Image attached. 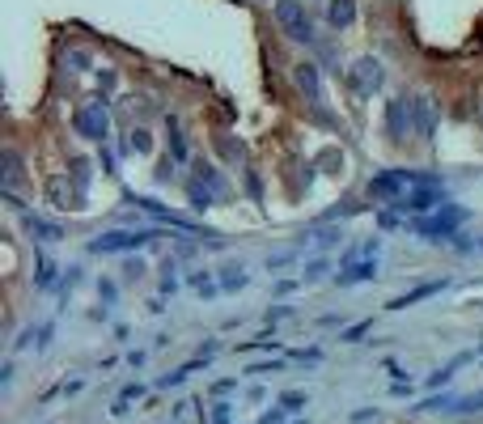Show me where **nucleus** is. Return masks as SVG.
Segmentation results:
<instances>
[{
  "label": "nucleus",
  "mask_w": 483,
  "mask_h": 424,
  "mask_svg": "<svg viewBox=\"0 0 483 424\" xmlns=\"http://www.w3.org/2000/svg\"><path fill=\"white\" fill-rule=\"evenodd\" d=\"M462 221H466V208L454 204V199H445L437 212H428V217H415V221H411V234L424 238V242H454L458 229H462Z\"/></svg>",
  "instance_id": "obj_1"
},
{
  "label": "nucleus",
  "mask_w": 483,
  "mask_h": 424,
  "mask_svg": "<svg viewBox=\"0 0 483 424\" xmlns=\"http://www.w3.org/2000/svg\"><path fill=\"white\" fill-rule=\"evenodd\" d=\"M424 183H441V174H424V170H382L369 179V199H382V204H399L411 187H424Z\"/></svg>",
  "instance_id": "obj_2"
},
{
  "label": "nucleus",
  "mask_w": 483,
  "mask_h": 424,
  "mask_svg": "<svg viewBox=\"0 0 483 424\" xmlns=\"http://www.w3.org/2000/svg\"><path fill=\"white\" fill-rule=\"evenodd\" d=\"M272 17L276 26L284 30L289 43H305V47H318V34H314V17L305 13V0H276L272 5Z\"/></svg>",
  "instance_id": "obj_3"
},
{
  "label": "nucleus",
  "mask_w": 483,
  "mask_h": 424,
  "mask_svg": "<svg viewBox=\"0 0 483 424\" xmlns=\"http://www.w3.org/2000/svg\"><path fill=\"white\" fill-rule=\"evenodd\" d=\"M72 132L81 140H93V144H106L111 140V115H106V98H89L85 106L72 111Z\"/></svg>",
  "instance_id": "obj_4"
},
{
  "label": "nucleus",
  "mask_w": 483,
  "mask_h": 424,
  "mask_svg": "<svg viewBox=\"0 0 483 424\" xmlns=\"http://www.w3.org/2000/svg\"><path fill=\"white\" fill-rule=\"evenodd\" d=\"M148 242H157L153 229H106V234L89 238V255H132Z\"/></svg>",
  "instance_id": "obj_5"
},
{
  "label": "nucleus",
  "mask_w": 483,
  "mask_h": 424,
  "mask_svg": "<svg viewBox=\"0 0 483 424\" xmlns=\"http://www.w3.org/2000/svg\"><path fill=\"white\" fill-rule=\"evenodd\" d=\"M348 89H352L356 98L382 93V89H386V64H382L378 56H360V60H352V68H348Z\"/></svg>",
  "instance_id": "obj_6"
},
{
  "label": "nucleus",
  "mask_w": 483,
  "mask_h": 424,
  "mask_svg": "<svg viewBox=\"0 0 483 424\" xmlns=\"http://www.w3.org/2000/svg\"><path fill=\"white\" fill-rule=\"evenodd\" d=\"M445 204V183H424V187H411L399 204H390V208H399V212H411V217H428V212H437Z\"/></svg>",
  "instance_id": "obj_7"
},
{
  "label": "nucleus",
  "mask_w": 483,
  "mask_h": 424,
  "mask_svg": "<svg viewBox=\"0 0 483 424\" xmlns=\"http://www.w3.org/2000/svg\"><path fill=\"white\" fill-rule=\"evenodd\" d=\"M293 85L305 93V102L314 106V111H322V106H327V89H322V64H318V60H297V64H293Z\"/></svg>",
  "instance_id": "obj_8"
},
{
  "label": "nucleus",
  "mask_w": 483,
  "mask_h": 424,
  "mask_svg": "<svg viewBox=\"0 0 483 424\" xmlns=\"http://www.w3.org/2000/svg\"><path fill=\"white\" fill-rule=\"evenodd\" d=\"M132 199L140 204V212H144V217H153L157 225H170V229H183V234H199V221L183 217V212H170L166 204H157L153 195H132Z\"/></svg>",
  "instance_id": "obj_9"
},
{
  "label": "nucleus",
  "mask_w": 483,
  "mask_h": 424,
  "mask_svg": "<svg viewBox=\"0 0 483 424\" xmlns=\"http://www.w3.org/2000/svg\"><path fill=\"white\" fill-rule=\"evenodd\" d=\"M411 132H415L420 140H433V136H437V98H433V93L411 98Z\"/></svg>",
  "instance_id": "obj_10"
},
{
  "label": "nucleus",
  "mask_w": 483,
  "mask_h": 424,
  "mask_svg": "<svg viewBox=\"0 0 483 424\" xmlns=\"http://www.w3.org/2000/svg\"><path fill=\"white\" fill-rule=\"evenodd\" d=\"M43 195H47L51 208H85V195L72 187L68 174H51V179L43 183Z\"/></svg>",
  "instance_id": "obj_11"
},
{
  "label": "nucleus",
  "mask_w": 483,
  "mask_h": 424,
  "mask_svg": "<svg viewBox=\"0 0 483 424\" xmlns=\"http://www.w3.org/2000/svg\"><path fill=\"white\" fill-rule=\"evenodd\" d=\"M386 136L390 140H403L407 136V128H411V102L407 98H386Z\"/></svg>",
  "instance_id": "obj_12"
},
{
  "label": "nucleus",
  "mask_w": 483,
  "mask_h": 424,
  "mask_svg": "<svg viewBox=\"0 0 483 424\" xmlns=\"http://www.w3.org/2000/svg\"><path fill=\"white\" fill-rule=\"evenodd\" d=\"M22 229H26V238H34V242H43V246H51V242H60L64 238V229L56 225V221H43L38 212H22Z\"/></svg>",
  "instance_id": "obj_13"
},
{
  "label": "nucleus",
  "mask_w": 483,
  "mask_h": 424,
  "mask_svg": "<svg viewBox=\"0 0 483 424\" xmlns=\"http://www.w3.org/2000/svg\"><path fill=\"white\" fill-rule=\"evenodd\" d=\"M373 276H378V259H352V263H344V268L335 272V285L352 289V285H365Z\"/></svg>",
  "instance_id": "obj_14"
},
{
  "label": "nucleus",
  "mask_w": 483,
  "mask_h": 424,
  "mask_svg": "<svg viewBox=\"0 0 483 424\" xmlns=\"http://www.w3.org/2000/svg\"><path fill=\"white\" fill-rule=\"evenodd\" d=\"M450 289V280L441 276V280H428V285H415L411 293H399V297H390L386 301V310H407V305H415V301H428V297H437V293H445Z\"/></svg>",
  "instance_id": "obj_15"
},
{
  "label": "nucleus",
  "mask_w": 483,
  "mask_h": 424,
  "mask_svg": "<svg viewBox=\"0 0 483 424\" xmlns=\"http://www.w3.org/2000/svg\"><path fill=\"white\" fill-rule=\"evenodd\" d=\"M356 0H327V22L331 30H352L356 26Z\"/></svg>",
  "instance_id": "obj_16"
},
{
  "label": "nucleus",
  "mask_w": 483,
  "mask_h": 424,
  "mask_svg": "<svg viewBox=\"0 0 483 424\" xmlns=\"http://www.w3.org/2000/svg\"><path fill=\"white\" fill-rule=\"evenodd\" d=\"M0 166H5V170H0V191H13L22 183V153L9 144L5 153H0Z\"/></svg>",
  "instance_id": "obj_17"
},
{
  "label": "nucleus",
  "mask_w": 483,
  "mask_h": 424,
  "mask_svg": "<svg viewBox=\"0 0 483 424\" xmlns=\"http://www.w3.org/2000/svg\"><path fill=\"white\" fill-rule=\"evenodd\" d=\"M187 204H191L195 212H208V208H217V191L204 187L199 179H191V183H187Z\"/></svg>",
  "instance_id": "obj_18"
},
{
  "label": "nucleus",
  "mask_w": 483,
  "mask_h": 424,
  "mask_svg": "<svg viewBox=\"0 0 483 424\" xmlns=\"http://www.w3.org/2000/svg\"><path fill=\"white\" fill-rule=\"evenodd\" d=\"M56 276H60L56 259H51V255H34V289H51Z\"/></svg>",
  "instance_id": "obj_19"
},
{
  "label": "nucleus",
  "mask_w": 483,
  "mask_h": 424,
  "mask_svg": "<svg viewBox=\"0 0 483 424\" xmlns=\"http://www.w3.org/2000/svg\"><path fill=\"white\" fill-rule=\"evenodd\" d=\"M195 179H199L204 187H212V191H217V195H225V191H229V183H225V174H221L217 166H212V162H195Z\"/></svg>",
  "instance_id": "obj_20"
},
{
  "label": "nucleus",
  "mask_w": 483,
  "mask_h": 424,
  "mask_svg": "<svg viewBox=\"0 0 483 424\" xmlns=\"http://www.w3.org/2000/svg\"><path fill=\"white\" fill-rule=\"evenodd\" d=\"M68 179L81 195H89V179H93V166H89V157H72L68 162Z\"/></svg>",
  "instance_id": "obj_21"
},
{
  "label": "nucleus",
  "mask_w": 483,
  "mask_h": 424,
  "mask_svg": "<svg viewBox=\"0 0 483 424\" xmlns=\"http://www.w3.org/2000/svg\"><path fill=\"white\" fill-rule=\"evenodd\" d=\"M166 132H170V136H166V140H170V157L183 166V162H187V140H183V128H178V119H174V115L166 119Z\"/></svg>",
  "instance_id": "obj_22"
},
{
  "label": "nucleus",
  "mask_w": 483,
  "mask_h": 424,
  "mask_svg": "<svg viewBox=\"0 0 483 424\" xmlns=\"http://www.w3.org/2000/svg\"><path fill=\"white\" fill-rule=\"evenodd\" d=\"M217 285H221V293H233V289H246L250 276L238 268V263H229V268H221V280H217Z\"/></svg>",
  "instance_id": "obj_23"
},
{
  "label": "nucleus",
  "mask_w": 483,
  "mask_h": 424,
  "mask_svg": "<svg viewBox=\"0 0 483 424\" xmlns=\"http://www.w3.org/2000/svg\"><path fill=\"white\" fill-rule=\"evenodd\" d=\"M470 356H475V352H458V356H454V361H450L445 369H437V374H433V378H428V386H445V382L454 378V369H458V365H466Z\"/></svg>",
  "instance_id": "obj_24"
},
{
  "label": "nucleus",
  "mask_w": 483,
  "mask_h": 424,
  "mask_svg": "<svg viewBox=\"0 0 483 424\" xmlns=\"http://www.w3.org/2000/svg\"><path fill=\"white\" fill-rule=\"evenodd\" d=\"M327 272H331V263L314 255V259H305V268H301V280H305V285H314V280H322Z\"/></svg>",
  "instance_id": "obj_25"
},
{
  "label": "nucleus",
  "mask_w": 483,
  "mask_h": 424,
  "mask_svg": "<svg viewBox=\"0 0 483 424\" xmlns=\"http://www.w3.org/2000/svg\"><path fill=\"white\" fill-rule=\"evenodd\" d=\"M128 136H132V140H128V153H140V157L153 153V136H148V128H132Z\"/></svg>",
  "instance_id": "obj_26"
},
{
  "label": "nucleus",
  "mask_w": 483,
  "mask_h": 424,
  "mask_svg": "<svg viewBox=\"0 0 483 424\" xmlns=\"http://www.w3.org/2000/svg\"><path fill=\"white\" fill-rule=\"evenodd\" d=\"M369 331H373V318H360V323L344 327V335H339V340H344V344H360V340H365Z\"/></svg>",
  "instance_id": "obj_27"
},
{
  "label": "nucleus",
  "mask_w": 483,
  "mask_h": 424,
  "mask_svg": "<svg viewBox=\"0 0 483 424\" xmlns=\"http://www.w3.org/2000/svg\"><path fill=\"white\" fill-rule=\"evenodd\" d=\"M280 369H284V361H254V365H246V374L263 378V374H280Z\"/></svg>",
  "instance_id": "obj_28"
},
{
  "label": "nucleus",
  "mask_w": 483,
  "mask_h": 424,
  "mask_svg": "<svg viewBox=\"0 0 483 424\" xmlns=\"http://www.w3.org/2000/svg\"><path fill=\"white\" fill-rule=\"evenodd\" d=\"M450 411H483V391H475V395H466V399H458Z\"/></svg>",
  "instance_id": "obj_29"
},
{
  "label": "nucleus",
  "mask_w": 483,
  "mask_h": 424,
  "mask_svg": "<svg viewBox=\"0 0 483 424\" xmlns=\"http://www.w3.org/2000/svg\"><path fill=\"white\" fill-rule=\"evenodd\" d=\"M309 238H314V246H335L344 234H339V229H327V225H322V229H314Z\"/></svg>",
  "instance_id": "obj_30"
},
{
  "label": "nucleus",
  "mask_w": 483,
  "mask_h": 424,
  "mask_svg": "<svg viewBox=\"0 0 483 424\" xmlns=\"http://www.w3.org/2000/svg\"><path fill=\"white\" fill-rule=\"evenodd\" d=\"M191 374H187V369H174V374H166V378H157V391H170V386H183Z\"/></svg>",
  "instance_id": "obj_31"
},
{
  "label": "nucleus",
  "mask_w": 483,
  "mask_h": 424,
  "mask_svg": "<svg viewBox=\"0 0 483 424\" xmlns=\"http://www.w3.org/2000/svg\"><path fill=\"white\" fill-rule=\"evenodd\" d=\"M178 289V276H174V263H166V276H161V297H170Z\"/></svg>",
  "instance_id": "obj_32"
},
{
  "label": "nucleus",
  "mask_w": 483,
  "mask_h": 424,
  "mask_svg": "<svg viewBox=\"0 0 483 424\" xmlns=\"http://www.w3.org/2000/svg\"><path fill=\"white\" fill-rule=\"evenodd\" d=\"M217 149L225 157H242V140H229V136H217Z\"/></svg>",
  "instance_id": "obj_33"
},
{
  "label": "nucleus",
  "mask_w": 483,
  "mask_h": 424,
  "mask_svg": "<svg viewBox=\"0 0 483 424\" xmlns=\"http://www.w3.org/2000/svg\"><path fill=\"white\" fill-rule=\"evenodd\" d=\"M98 166H102V174H119V170H115V153L106 149V144H102V153H98Z\"/></svg>",
  "instance_id": "obj_34"
},
{
  "label": "nucleus",
  "mask_w": 483,
  "mask_h": 424,
  "mask_svg": "<svg viewBox=\"0 0 483 424\" xmlns=\"http://www.w3.org/2000/svg\"><path fill=\"white\" fill-rule=\"evenodd\" d=\"M378 225H382V229H407V221L394 217V212H378Z\"/></svg>",
  "instance_id": "obj_35"
},
{
  "label": "nucleus",
  "mask_w": 483,
  "mask_h": 424,
  "mask_svg": "<svg viewBox=\"0 0 483 424\" xmlns=\"http://www.w3.org/2000/svg\"><path fill=\"white\" fill-rule=\"evenodd\" d=\"M280 403H284L289 411H297V407L305 403V391H284V395H280Z\"/></svg>",
  "instance_id": "obj_36"
},
{
  "label": "nucleus",
  "mask_w": 483,
  "mask_h": 424,
  "mask_svg": "<svg viewBox=\"0 0 483 424\" xmlns=\"http://www.w3.org/2000/svg\"><path fill=\"white\" fill-rule=\"evenodd\" d=\"M51 335H56V323H43V327H38V340H34V348L43 352V348L51 344Z\"/></svg>",
  "instance_id": "obj_37"
},
{
  "label": "nucleus",
  "mask_w": 483,
  "mask_h": 424,
  "mask_svg": "<svg viewBox=\"0 0 483 424\" xmlns=\"http://www.w3.org/2000/svg\"><path fill=\"white\" fill-rule=\"evenodd\" d=\"M289 416H293V411H289V407H284V403H280V407H276V411H267V416H263V420H259V424H284V420H289Z\"/></svg>",
  "instance_id": "obj_38"
},
{
  "label": "nucleus",
  "mask_w": 483,
  "mask_h": 424,
  "mask_svg": "<svg viewBox=\"0 0 483 424\" xmlns=\"http://www.w3.org/2000/svg\"><path fill=\"white\" fill-rule=\"evenodd\" d=\"M246 191H250V199H254V204L263 199V187H259V174H254V170H246Z\"/></svg>",
  "instance_id": "obj_39"
},
{
  "label": "nucleus",
  "mask_w": 483,
  "mask_h": 424,
  "mask_svg": "<svg viewBox=\"0 0 483 424\" xmlns=\"http://www.w3.org/2000/svg\"><path fill=\"white\" fill-rule=\"evenodd\" d=\"M293 259H297L293 250H289V255H272V259H267V272H276V268H289Z\"/></svg>",
  "instance_id": "obj_40"
},
{
  "label": "nucleus",
  "mask_w": 483,
  "mask_h": 424,
  "mask_svg": "<svg viewBox=\"0 0 483 424\" xmlns=\"http://www.w3.org/2000/svg\"><path fill=\"white\" fill-rule=\"evenodd\" d=\"M293 305H276V310H267V323H280V318H289Z\"/></svg>",
  "instance_id": "obj_41"
},
{
  "label": "nucleus",
  "mask_w": 483,
  "mask_h": 424,
  "mask_svg": "<svg viewBox=\"0 0 483 424\" xmlns=\"http://www.w3.org/2000/svg\"><path fill=\"white\" fill-rule=\"evenodd\" d=\"M140 395H144V386H140V382H132V386H123V395H119V399H128V403H132V399H140Z\"/></svg>",
  "instance_id": "obj_42"
},
{
  "label": "nucleus",
  "mask_w": 483,
  "mask_h": 424,
  "mask_svg": "<svg viewBox=\"0 0 483 424\" xmlns=\"http://www.w3.org/2000/svg\"><path fill=\"white\" fill-rule=\"evenodd\" d=\"M68 60L77 64V73H85V68H89V56H85V51H72V56H68Z\"/></svg>",
  "instance_id": "obj_43"
},
{
  "label": "nucleus",
  "mask_w": 483,
  "mask_h": 424,
  "mask_svg": "<svg viewBox=\"0 0 483 424\" xmlns=\"http://www.w3.org/2000/svg\"><path fill=\"white\" fill-rule=\"evenodd\" d=\"M229 391H238V382H233V378H225V382L212 386V395H229Z\"/></svg>",
  "instance_id": "obj_44"
},
{
  "label": "nucleus",
  "mask_w": 483,
  "mask_h": 424,
  "mask_svg": "<svg viewBox=\"0 0 483 424\" xmlns=\"http://www.w3.org/2000/svg\"><path fill=\"white\" fill-rule=\"evenodd\" d=\"M72 285H81V268H68V272H64V289H72Z\"/></svg>",
  "instance_id": "obj_45"
},
{
  "label": "nucleus",
  "mask_w": 483,
  "mask_h": 424,
  "mask_svg": "<svg viewBox=\"0 0 483 424\" xmlns=\"http://www.w3.org/2000/svg\"><path fill=\"white\" fill-rule=\"evenodd\" d=\"M98 293H102V301H115V285H111V280H102Z\"/></svg>",
  "instance_id": "obj_46"
},
{
  "label": "nucleus",
  "mask_w": 483,
  "mask_h": 424,
  "mask_svg": "<svg viewBox=\"0 0 483 424\" xmlns=\"http://www.w3.org/2000/svg\"><path fill=\"white\" fill-rule=\"evenodd\" d=\"M123 272H128V276H140V272H144V259H128Z\"/></svg>",
  "instance_id": "obj_47"
},
{
  "label": "nucleus",
  "mask_w": 483,
  "mask_h": 424,
  "mask_svg": "<svg viewBox=\"0 0 483 424\" xmlns=\"http://www.w3.org/2000/svg\"><path fill=\"white\" fill-rule=\"evenodd\" d=\"M297 285H305V280H280V285H276V293H293Z\"/></svg>",
  "instance_id": "obj_48"
},
{
  "label": "nucleus",
  "mask_w": 483,
  "mask_h": 424,
  "mask_svg": "<svg viewBox=\"0 0 483 424\" xmlns=\"http://www.w3.org/2000/svg\"><path fill=\"white\" fill-rule=\"evenodd\" d=\"M475 250H483V238H479V242H475Z\"/></svg>",
  "instance_id": "obj_49"
},
{
  "label": "nucleus",
  "mask_w": 483,
  "mask_h": 424,
  "mask_svg": "<svg viewBox=\"0 0 483 424\" xmlns=\"http://www.w3.org/2000/svg\"><path fill=\"white\" fill-rule=\"evenodd\" d=\"M293 424H309V420H293Z\"/></svg>",
  "instance_id": "obj_50"
},
{
  "label": "nucleus",
  "mask_w": 483,
  "mask_h": 424,
  "mask_svg": "<svg viewBox=\"0 0 483 424\" xmlns=\"http://www.w3.org/2000/svg\"><path fill=\"white\" fill-rule=\"evenodd\" d=\"M272 5H276V0H272Z\"/></svg>",
  "instance_id": "obj_51"
}]
</instances>
